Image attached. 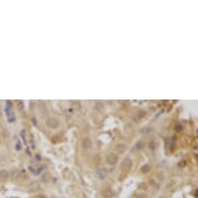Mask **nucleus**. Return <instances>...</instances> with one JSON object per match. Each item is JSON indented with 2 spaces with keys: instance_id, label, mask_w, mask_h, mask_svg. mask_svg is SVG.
Listing matches in <instances>:
<instances>
[{
  "instance_id": "obj_1",
  "label": "nucleus",
  "mask_w": 198,
  "mask_h": 198,
  "mask_svg": "<svg viewBox=\"0 0 198 198\" xmlns=\"http://www.w3.org/2000/svg\"><path fill=\"white\" fill-rule=\"evenodd\" d=\"M132 166H133V161H132L131 159H124V161H122L121 163V170H124V171H128L129 169H131L132 168Z\"/></svg>"
},
{
  "instance_id": "obj_2",
  "label": "nucleus",
  "mask_w": 198,
  "mask_h": 198,
  "mask_svg": "<svg viewBox=\"0 0 198 198\" xmlns=\"http://www.w3.org/2000/svg\"><path fill=\"white\" fill-rule=\"evenodd\" d=\"M46 124H47V127L50 128V129H56L59 124V121L54 117H50V118L47 119Z\"/></svg>"
},
{
  "instance_id": "obj_3",
  "label": "nucleus",
  "mask_w": 198,
  "mask_h": 198,
  "mask_svg": "<svg viewBox=\"0 0 198 198\" xmlns=\"http://www.w3.org/2000/svg\"><path fill=\"white\" fill-rule=\"evenodd\" d=\"M96 175L98 178H100V180H104L107 175V170L105 168H98L96 170Z\"/></svg>"
},
{
  "instance_id": "obj_4",
  "label": "nucleus",
  "mask_w": 198,
  "mask_h": 198,
  "mask_svg": "<svg viewBox=\"0 0 198 198\" xmlns=\"http://www.w3.org/2000/svg\"><path fill=\"white\" fill-rule=\"evenodd\" d=\"M107 162H108L110 165H115L116 163L118 162V158H117V156L113 155V153H110V155L107 156Z\"/></svg>"
},
{
  "instance_id": "obj_5",
  "label": "nucleus",
  "mask_w": 198,
  "mask_h": 198,
  "mask_svg": "<svg viewBox=\"0 0 198 198\" xmlns=\"http://www.w3.org/2000/svg\"><path fill=\"white\" fill-rule=\"evenodd\" d=\"M9 177V172L7 170H0V181H5Z\"/></svg>"
},
{
  "instance_id": "obj_6",
  "label": "nucleus",
  "mask_w": 198,
  "mask_h": 198,
  "mask_svg": "<svg viewBox=\"0 0 198 198\" xmlns=\"http://www.w3.org/2000/svg\"><path fill=\"white\" fill-rule=\"evenodd\" d=\"M102 195L105 197V198H111L113 195H114V192L112 191V189H105L102 191Z\"/></svg>"
},
{
  "instance_id": "obj_7",
  "label": "nucleus",
  "mask_w": 198,
  "mask_h": 198,
  "mask_svg": "<svg viewBox=\"0 0 198 198\" xmlns=\"http://www.w3.org/2000/svg\"><path fill=\"white\" fill-rule=\"evenodd\" d=\"M115 148H116V150H117L118 153H122L125 152V149H127V145H125V144H124V143H118L117 145L115 146Z\"/></svg>"
},
{
  "instance_id": "obj_8",
  "label": "nucleus",
  "mask_w": 198,
  "mask_h": 198,
  "mask_svg": "<svg viewBox=\"0 0 198 198\" xmlns=\"http://www.w3.org/2000/svg\"><path fill=\"white\" fill-rule=\"evenodd\" d=\"M92 145V142L91 140L89 139V138H85V139L83 140V147L84 148H90Z\"/></svg>"
},
{
  "instance_id": "obj_9",
  "label": "nucleus",
  "mask_w": 198,
  "mask_h": 198,
  "mask_svg": "<svg viewBox=\"0 0 198 198\" xmlns=\"http://www.w3.org/2000/svg\"><path fill=\"white\" fill-rule=\"evenodd\" d=\"M50 178H51V175H50L49 172H44L43 175H42V181L47 183V181H50Z\"/></svg>"
},
{
  "instance_id": "obj_10",
  "label": "nucleus",
  "mask_w": 198,
  "mask_h": 198,
  "mask_svg": "<svg viewBox=\"0 0 198 198\" xmlns=\"http://www.w3.org/2000/svg\"><path fill=\"white\" fill-rule=\"evenodd\" d=\"M143 147H144V141L139 140L136 144H135L134 148H135V149H137V150H139V149H141V148H143Z\"/></svg>"
},
{
  "instance_id": "obj_11",
  "label": "nucleus",
  "mask_w": 198,
  "mask_h": 198,
  "mask_svg": "<svg viewBox=\"0 0 198 198\" xmlns=\"http://www.w3.org/2000/svg\"><path fill=\"white\" fill-rule=\"evenodd\" d=\"M28 188H29L30 190H37V189H40V185H39V183H36V181H33V183H31L29 186H28Z\"/></svg>"
},
{
  "instance_id": "obj_12",
  "label": "nucleus",
  "mask_w": 198,
  "mask_h": 198,
  "mask_svg": "<svg viewBox=\"0 0 198 198\" xmlns=\"http://www.w3.org/2000/svg\"><path fill=\"white\" fill-rule=\"evenodd\" d=\"M150 170V165L149 164H145L143 165L142 167H141V172H143V173H147V172H149Z\"/></svg>"
},
{
  "instance_id": "obj_13",
  "label": "nucleus",
  "mask_w": 198,
  "mask_h": 198,
  "mask_svg": "<svg viewBox=\"0 0 198 198\" xmlns=\"http://www.w3.org/2000/svg\"><path fill=\"white\" fill-rule=\"evenodd\" d=\"M96 108L98 109V110H103V109H104V105H103V103H101V102H96Z\"/></svg>"
},
{
  "instance_id": "obj_14",
  "label": "nucleus",
  "mask_w": 198,
  "mask_h": 198,
  "mask_svg": "<svg viewBox=\"0 0 198 198\" xmlns=\"http://www.w3.org/2000/svg\"><path fill=\"white\" fill-rule=\"evenodd\" d=\"M18 109L21 110V111L24 109V103L22 101H18Z\"/></svg>"
},
{
  "instance_id": "obj_15",
  "label": "nucleus",
  "mask_w": 198,
  "mask_h": 198,
  "mask_svg": "<svg viewBox=\"0 0 198 198\" xmlns=\"http://www.w3.org/2000/svg\"><path fill=\"white\" fill-rule=\"evenodd\" d=\"M156 147H157L156 142H155V141H152V142L149 143V148L152 149V150H155V149H156Z\"/></svg>"
},
{
  "instance_id": "obj_16",
  "label": "nucleus",
  "mask_w": 198,
  "mask_h": 198,
  "mask_svg": "<svg viewBox=\"0 0 198 198\" xmlns=\"http://www.w3.org/2000/svg\"><path fill=\"white\" fill-rule=\"evenodd\" d=\"M186 165V161H181L178 163V166H181V167H183V166Z\"/></svg>"
},
{
  "instance_id": "obj_17",
  "label": "nucleus",
  "mask_w": 198,
  "mask_h": 198,
  "mask_svg": "<svg viewBox=\"0 0 198 198\" xmlns=\"http://www.w3.org/2000/svg\"><path fill=\"white\" fill-rule=\"evenodd\" d=\"M137 198H147V196L145 195V194H139Z\"/></svg>"
},
{
  "instance_id": "obj_18",
  "label": "nucleus",
  "mask_w": 198,
  "mask_h": 198,
  "mask_svg": "<svg viewBox=\"0 0 198 198\" xmlns=\"http://www.w3.org/2000/svg\"><path fill=\"white\" fill-rule=\"evenodd\" d=\"M175 130H177V131H181V125H180V124L175 125Z\"/></svg>"
},
{
  "instance_id": "obj_19",
  "label": "nucleus",
  "mask_w": 198,
  "mask_h": 198,
  "mask_svg": "<svg viewBox=\"0 0 198 198\" xmlns=\"http://www.w3.org/2000/svg\"><path fill=\"white\" fill-rule=\"evenodd\" d=\"M20 148H21V145H20V143H18L17 145H16V149H17V150H19Z\"/></svg>"
},
{
  "instance_id": "obj_20",
  "label": "nucleus",
  "mask_w": 198,
  "mask_h": 198,
  "mask_svg": "<svg viewBox=\"0 0 198 198\" xmlns=\"http://www.w3.org/2000/svg\"><path fill=\"white\" fill-rule=\"evenodd\" d=\"M35 198H46V197H45V196H44V195H37V196H36Z\"/></svg>"
},
{
  "instance_id": "obj_21",
  "label": "nucleus",
  "mask_w": 198,
  "mask_h": 198,
  "mask_svg": "<svg viewBox=\"0 0 198 198\" xmlns=\"http://www.w3.org/2000/svg\"><path fill=\"white\" fill-rule=\"evenodd\" d=\"M0 114H1V111H0Z\"/></svg>"
}]
</instances>
